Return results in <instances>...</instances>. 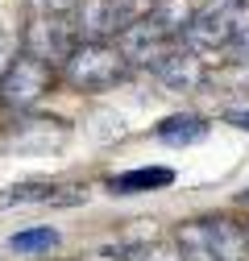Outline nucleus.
<instances>
[{
    "instance_id": "1",
    "label": "nucleus",
    "mask_w": 249,
    "mask_h": 261,
    "mask_svg": "<svg viewBox=\"0 0 249 261\" xmlns=\"http://www.w3.org/2000/svg\"><path fill=\"white\" fill-rule=\"evenodd\" d=\"M175 241L183 261H249V232L225 216L183 224Z\"/></svg>"
},
{
    "instance_id": "2",
    "label": "nucleus",
    "mask_w": 249,
    "mask_h": 261,
    "mask_svg": "<svg viewBox=\"0 0 249 261\" xmlns=\"http://www.w3.org/2000/svg\"><path fill=\"white\" fill-rule=\"evenodd\" d=\"M62 71H67V83L79 87V91H104L116 79H124L129 62H124V54L112 42H79L67 54Z\"/></svg>"
},
{
    "instance_id": "3",
    "label": "nucleus",
    "mask_w": 249,
    "mask_h": 261,
    "mask_svg": "<svg viewBox=\"0 0 249 261\" xmlns=\"http://www.w3.org/2000/svg\"><path fill=\"white\" fill-rule=\"evenodd\" d=\"M79 46L75 21L71 13H34L25 25V54L54 67V62H67V54Z\"/></svg>"
},
{
    "instance_id": "4",
    "label": "nucleus",
    "mask_w": 249,
    "mask_h": 261,
    "mask_svg": "<svg viewBox=\"0 0 249 261\" xmlns=\"http://www.w3.org/2000/svg\"><path fill=\"white\" fill-rule=\"evenodd\" d=\"M50 79H54V67H46V62L29 58V54H17L0 75V100L13 108H29L50 91Z\"/></svg>"
},
{
    "instance_id": "5",
    "label": "nucleus",
    "mask_w": 249,
    "mask_h": 261,
    "mask_svg": "<svg viewBox=\"0 0 249 261\" xmlns=\"http://www.w3.org/2000/svg\"><path fill=\"white\" fill-rule=\"evenodd\" d=\"M237 34H241L237 29V9L212 5V9L191 13V21L183 29V42H187V50H225V46H233Z\"/></svg>"
},
{
    "instance_id": "6",
    "label": "nucleus",
    "mask_w": 249,
    "mask_h": 261,
    "mask_svg": "<svg viewBox=\"0 0 249 261\" xmlns=\"http://www.w3.org/2000/svg\"><path fill=\"white\" fill-rule=\"evenodd\" d=\"M150 71L158 75L170 91H191V87H200L204 75H208V71H204V62H200V54H195V50H187V46H183V50L170 46V50H166L158 62H154Z\"/></svg>"
},
{
    "instance_id": "7",
    "label": "nucleus",
    "mask_w": 249,
    "mask_h": 261,
    "mask_svg": "<svg viewBox=\"0 0 249 261\" xmlns=\"http://www.w3.org/2000/svg\"><path fill=\"white\" fill-rule=\"evenodd\" d=\"M13 149L17 153H50V145L67 141V124L58 116H25L17 128H13Z\"/></svg>"
},
{
    "instance_id": "8",
    "label": "nucleus",
    "mask_w": 249,
    "mask_h": 261,
    "mask_svg": "<svg viewBox=\"0 0 249 261\" xmlns=\"http://www.w3.org/2000/svg\"><path fill=\"white\" fill-rule=\"evenodd\" d=\"M170 182H175V170H166V166H141V170H124V174L108 178V187H112V191H120V195L162 191V187H170Z\"/></svg>"
},
{
    "instance_id": "9",
    "label": "nucleus",
    "mask_w": 249,
    "mask_h": 261,
    "mask_svg": "<svg viewBox=\"0 0 249 261\" xmlns=\"http://www.w3.org/2000/svg\"><path fill=\"white\" fill-rule=\"evenodd\" d=\"M158 137L166 141V145H195V141H204L208 137V120L204 116H166L162 124H158Z\"/></svg>"
},
{
    "instance_id": "10",
    "label": "nucleus",
    "mask_w": 249,
    "mask_h": 261,
    "mask_svg": "<svg viewBox=\"0 0 249 261\" xmlns=\"http://www.w3.org/2000/svg\"><path fill=\"white\" fill-rule=\"evenodd\" d=\"M46 199H62L54 191V182H21V187H9L0 195V207H13V203H46Z\"/></svg>"
},
{
    "instance_id": "11",
    "label": "nucleus",
    "mask_w": 249,
    "mask_h": 261,
    "mask_svg": "<svg viewBox=\"0 0 249 261\" xmlns=\"http://www.w3.org/2000/svg\"><path fill=\"white\" fill-rule=\"evenodd\" d=\"M9 249L13 253H50V249H58V232L54 228H25V232H13Z\"/></svg>"
},
{
    "instance_id": "12",
    "label": "nucleus",
    "mask_w": 249,
    "mask_h": 261,
    "mask_svg": "<svg viewBox=\"0 0 249 261\" xmlns=\"http://www.w3.org/2000/svg\"><path fill=\"white\" fill-rule=\"evenodd\" d=\"M108 5H112V25H116V34H120V29H129L133 21L150 17L154 9H158V0H108Z\"/></svg>"
},
{
    "instance_id": "13",
    "label": "nucleus",
    "mask_w": 249,
    "mask_h": 261,
    "mask_svg": "<svg viewBox=\"0 0 249 261\" xmlns=\"http://www.w3.org/2000/svg\"><path fill=\"white\" fill-rule=\"evenodd\" d=\"M129 261H183V257H179V249H170V245H141V249L129 253Z\"/></svg>"
},
{
    "instance_id": "14",
    "label": "nucleus",
    "mask_w": 249,
    "mask_h": 261,
    "mask_svg": "<svg viewBox=\"0 0 249 261\" xmlns=\"http://www.w3.org/2000/svg\"><path fill=\"white\" fill-rule=\"evenodd\" d=\"M233 50H237V58H245V62H249V29L233 38Z\"/></svg>"
},
{
    "instance_id": "15",
    "label": "nucleus",
    "mask_w": 249,
    "mask_h": 261,
    "mask_svg": "<svg viewBox=\"0 0 249 261\" xmlns=\"http://www.w3.org/2000/svg\"><path fill=\"white\" fill-rule=\"evenodd\" d=\"M225 120H229V124H237V128H249V108H241V112H229Z\"/></svg>"
},
{
    "instance_id": "16",
    "label": "nucleus",
    "mask_w": 249,
    "mask_h": 261,
    "mask_svg": "<svg viewBox=\"0 0 249 261\" xmlns=\"http://www.w3.org/2000/svg\"><path fill=\"white\" fill-rule=\"evenodd\" d=\"M249 5V0H229V9H245Z\"/></svg>"
},
{
    "instance_id": "17",
    "label": "nucleus",
    "mask_w": 249,
    "mask_h": 261,
    "mask_svg": "<svg viewBox=\"0 0 249 261\" xmlns=\"http://www.w3.org/2000/svg\"><path fill=\"white\" fill-rule=\"evenodd\" d=\"M241 203H249V191H245V195H241Z\"/></svg>"
}]
</instances>
